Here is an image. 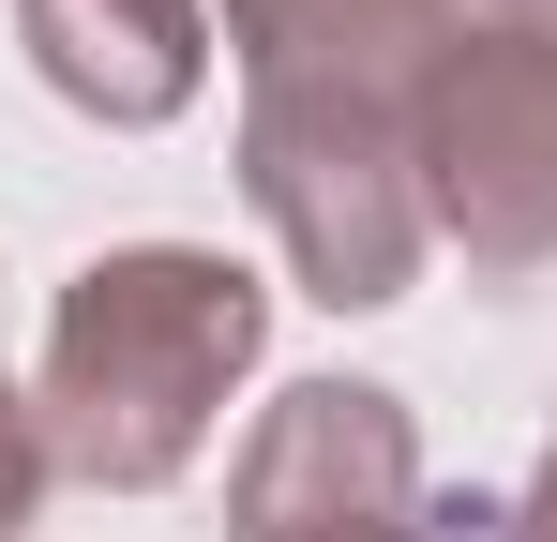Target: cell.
Segmentation results:
<instances>
[{"mask_svg": "<svg viewBox=\"0 0 557 542\" xmlns=\"http://www.w3.org/2000/svg\"><path fill=\"white\" fill-rule=\"evenodd\" d=\"M272 347V286L211 242H106L61 317H46V377H30V422H46V467L91 482V497H166L226 392Z\"/></svg>", "mask_w": 557, "mask_h": 542, "instance_id": "1", "label": "cell"}, {"mask_svg": "<svg viewBox=\"0 0 557 542\" xmlns=\"http://www.w3.org/2000/svg\"><path fill=\"white\" fill-rule=\"evenodd\" d=\"M242 196L272 226L286 286L332 301V317H392L437 257L392 76H242Z\"/></svg>", "mask_w": 557, "mask_h": 542, "instance_id": "2", "label": "cell"}, {"mask_svg": "<svg viewBox=\"0 0 557 542\" xmlns=\"http://www.w3.org/2000/svg\"><path fill=\"white\" fill-rule=\"evenodd\" d=\"M422 211L482 286L557 271V0H453V30L407 61Z\"/></svg>", "mask_w": 557, "mask_h": 542, "instance_id": "3", "label": "cell"}, {"mask_svg": "<svg viewBox=\"0 0 557 542\" xmlns=\"http://www.w3.org/2000/svg\"><path fill=\"white\" fill-rule=\"evenodd\" d=\"M226 542H453L422 482V422L376 377H286L226 467Z\"/></svg>", "mask_w": 557, "mask_h": 542, "instance_id": "4", "label": "cell"}, {"mask_svg": "<svg viewBox=\"0 0 557 542\" xmlns=\"http://www.w3.org/2000/svg\"><path fill=\"white\" fill-rule=\"evenodd\" d=\"M30 76L106 136H166L211 90V0H15Z\"/></svg>", "mask_w": 557, "mask_h": 542, "instance_id": "5", "label": "cell"}, {"mask_svg": "<svg viewBox=\"0 0 557 542\" xmlns=\"http://www.w3.org/2000/svg\"><path fill=\"white\" fill-rule=\"evenodd\" d=\"M211 30L242 46V76H392L453 30V0H211Z\"/></svg>", "mask_w": 557, "mask_h": 542, "instance_id": "6", "label": "cell"}, {"mask_svg": "<svg viewBox=\"0 0 557 542\" xmlns=\"http://www.w3.org/2000/svg\"><path fill=\"white\" fill-rule=\"evenodd\" d=\"M497 542H557V438H543V467L497 497Z\"/></svg>", "mask_w": 557, "mask_h": 542, "instance_id": "7", "label": "cell"}]
</instances>
